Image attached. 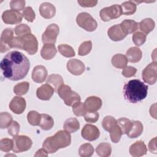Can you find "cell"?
Wrapping results in <instances>:
<instances>
[{
  "instance_id": "obj_6",
  "label": "cell",
  "mask_w": 157,
  "mask_h": 157,
  "mask_svg": "<svg viewBox=\"0 0 157 157\" xmlns=\"http://www.w3.org/2000/svg\"><path fill=\"white\" fill-rule=\"evenodd\" d=\"M13 151L15 153H21L29 150L32 146L31 139L26 136H16L13 137Z\"/></svg>"
},
{
  "instance_id": "obj_17",
  "label": "cell",
  "mask_w": 157,
  "mask_h": 157,
  "mask_svg": "<svg viewBox=\"0 0 157 157\" xmlns=\"http://www.w3.org/2000/svg\"><path fill=\"white\" fill-rule=\"evenodd\" d=\"M129 151L131 156L138 157L145 155L147 152V148L143 141L138 140L130 146Z\"/></svg>"
},
{
  "instance_id": "obj_38",
  "label": "cell",
  "mask_w": 157,
  "mask_h": 157,
  "mask_svg": "<svg viewBox=\"0 0 157 157\" xmlns=\"http://www.w3.org/2000/svg\"><path fill=\"white\" fill-rule=\"evenodd\" d=\"M41 115L37 111L31 110L27 115V120L29 123L33 126H39Z\"/></svg>"
},
{
  "instance_id": "obj_53",
  "label": "cell",
  "mask_w": 157,
  "mask_h": 157,
  "mask_svg": "<svg viewBox=\"0 0 157 157\" xmlns=\"http://www.w3.org/2000/svg\"><path fill=\"white\" fill-rule=\"evenodd\" d=\"M156 137H154L150 140V141L148 143V149L150 152L153 153H156Z\"/></svg>"
},
{
  "instance_id": "obj_12",
  "label": "cell",
  "mask_w": 157,
  "mask_h": 157,
  "mask_svg": "<svg viewBox=\"0 0 157 157\" xmlns=\"http://www.w3.org/2000/svg\"><path fill=\"white\" fill-rule=\"evenodd\" d=\"M13 37V29L12 28H6L3 30L0 40L1 53L6 52L10 49L9 44Z\"/></svg>"
},
{
  "instance_id": "obj_18",
  "label": "cell",
  "mask_w": 157,
  "mask_h": 157,
  "mask_svg": "<svg viewBox=\"0 0 157 157\" xmlns=\"http://www.w3.org/2000/svg\"><path fill=\"white\" fill-rule=\"evenodd\" d=\"M47 74V70L45 66L42 65L36 66L32 72V79L34 82L42 83L45 80Z\"/></svg>"
},
{
  "instance_id": "obj_40",
  "label": "cell",
  "mask_w": 157,
  "mask_h": 157,
  "mask_svg": "<svg viewBox=\"0 0 157 157\" xmlns=\"http://www.w3.org/2000/svg\"><path fill=\"white\" fill-rule=\"evenodd\" d=\"M14 31L15 34L18 37H23L31 33L30 27L26 24H20L17 25L15 28Z\"/></svg>"
},
{
  "instance_id": "obj_37",
  "label": "cell",
  "mask_w": 157,
  "mask_h": 157,
  "mask_svg": "<svg viewBox=\"0 0 157 157\" xmlns=\"http://www.w3.org/2000/svg\"><path fill=\"white\" fill-rule=\"evenodd\" d=\"M59 52L64 56L67 58L73 57L75 55V52L72 47L67 44H60L58 47Z\"/></svg>"
},
{
  "instance_id": "obj_27",
  "label": "cell",
  "mask_w": 157,
  "mask_h": 157,
  "mask_svg": "<svg viewBox=\"0 0 157 157\" xmlns=\"http://www.w3.org/2000/svg\"><path fill=\"white\" fill-rule=\"evenodd\" d=\"M139 26L140 30L146 35L153 30L155 26V23L153 19L147 18L142 20L140 23H139Z\"/></svg>"
},
{
  "instance_id": "obj_50",
  "label": "cell",
  "mask_w": 157,
  "mask_h": 157,
  "mask_svg": "<svg viewBox=\"0 0 157 157\" xmlns=\"http://www.w3.org/2000/svg\"><path fill=\"white\" fill-rule=\"evenodd\" d=\"M10 48H15L23 50V42L21 37H14L9 44Z\"/></svg>"
},
{
  "instance_id": "obj_19",
  "label": "cell",
  "mask_w": 157,
  "mask_h": 157,
  "mask_svg": "<svg viewBox=\"0 0 157 157\" xmlns=\"http://www.w3.org/2000/svg\"><path fill=\"white\" fill-rule=\"evenodd\" d=\"M107 34L109 38L113 41L121 40L127 36L122 31L120 24L113 25L109 28L107 31Z\"/></svg>"
},
{
  "instance_id": "obj_44",
  "label": "cell",
  "mask_w": 157,
  "mask_h": 157,
  "mask_svg": "<svg viewBox=\"0 0 157 157\" xmlns=\"http://www.w3.org/2000/svg\"><path fill=\"white\" fill-rule=\"evenodd\" d=\"M13 142L12 139L4 138L0 140V149L4 152H9L13 149Z\"/></svg>"
},
{
  "instance_id": "obj_1",
  "label": "cell",
  "mask_w": 157,
  "mask_h": 157,
  "mask_svg": "<svg viewBox=\"0 0 157 157\" xmlns=\"http://www.w3.org/2000/svg\"><path fill=\"white\" fill-rule=\"evenodd\" d=\"M0 67L4 77L17 81L26 77L30 67V63L23 53L15 50L10 52L3 58Z\"/></svg>"
},
{
  "instance_id": "obj_33",
  "label": "cell",
  "mask_w": 157,
  "mask_h": 157,
  "mask_svg": "<svg viewBox=\"0 0 157 157\" xmlns=\"http://www.w3.org/2000/svg\"><path fill=\"white\" fill-rule=\"evenodd\" d=\"M117 123L121 130L122 134H126L132 126V121L126 118H120L117 120Z\"/></svg>"
},
{
  "instance_id": "obj_2",
  "label": "cell",
  "mask_w": 157,
  "mask_h": 157,
  "mask_svg": "<svg viewBox=\"0 0 157 157\" xmlns=\"http://www.w3.org/2000/svg\"><path fill=\"white\" fill-rule=\"evenodd\" d=\"M148 86L138 79L129 80L124 85L123 93L126 100L137 103L144 100L147 96Z\"/></svg>"
},
{
  "instance_id": "obj_52",
  "label": "cell",
  "mask_w": 157,
  "mask_h": 157,
  "mask_svg": "<svg viewBox=\"0 0 157 157\" xmlns=\"http://www.w3.org/2000/svg\"><path fill=\"white\" fill-rule=\"evenodd\" d=\"M77 2L80 6L83 7H92L98 3L96 0H78Z\"/></svg>"
},
{
  "instance_id": "obj_9",
  "label": "cell",
  "mask_w": 157,
  "mask_h": 157,
  "mask_svg": "<svg viewBox=\"0 0 157 157\" xmlns=\"http://www.w3.org/2000/svg\"><path fill=\"white\" fill-rule=\"evenodd\" d=\"M23 42V50L29 55H34L37 52L38 42L36 37L31 34L21 37Z\"/></svg>"
},
{
  "instance_id": "obj_24",
  "label": "cell",
  "mask_w": 157,
  "mask_h": 157,
  "mask_svg": "<svg viewBox=\"0 0 157 157\" xmlns=\"http://www.w3.org/2000/svg\"><path fill=\"white\" fill-rule=\"evenodd\" d=\"M142 56V53L140 48L136 47H132L129 48L126 53V57L128 61L131 63L139 62Z\"/></svg>"
},
{
  "instance_id": "obj_4",
  "label": "cell",
  "mask_w": 157,
  "mask_h": 157,
  "mask_svg": "<svg viewBox=\"0 0 157 157\" xmlns=\"http://www.w3.org/2000/svg\"><path fill=\"white\" fill-rule=\"evenodd\" d=\"M57 92L59 97L64 101L65 104L68 106H72L81 100L78 94L72 91L71 87L67 85L63 84L61 85L58 88Z\"/></svg>"
},
{
  "instance_id": "obj_45",
  "label": "cell",
  "mask_w": 157,
  "mask_h": 157,
  "mask_svg": "<svg viewBox=\"0 0 157 157\" xmlns=\"http://www.w3.org/2000/svg\"><path fill=\"white\" fill-rule=\"evenodd\" d=\"M132 39L134 44L139 47L143 45L146 41V35L140 31H137L133 34Z\"/></svg>"
},
{
  "instance_id": "obj_34",
  "label": "cell",
  "mask_w": 157,
  "mask_h": 157,
  "mask_svg": "<svg viewBox=\"0 0 157 157\" xmlns=\"http://www.w3.org/2000/svg\"><path fill=\"white\" fill-rule=\"evenodd\" d=\"M94 153V148L91 144L89 143H85L82 144L79 149L78 153L82 157H90L92 156Z\"/></svg>"
},
{
  "instance_id": "obj_20",
  "label": "cell",
  "mask_w": 157,
  "mask_h": 157,
  "mask_svg": "<svg viewBox=\"0 0 157 157\" xmlns=\"http://www.w3.org/2000/svg\"><path fill=\"white\" fill-rule=\"evenodd\" d=\"M84 104L87 111L96 112L102 106V100L97 96H90L86 98Z\"/></svg>"
},
{
  "instance_id": "obj_21",
  "label": "cell",
  "mask_w": 157,
  "mask_h": 157,
  "mask_svg": "<svg viewBox=\"0 0 157 157\" xmlns=\"http://www.w3.org/2000/svg\"><path fill=\"white\" fill-rule=\"evenodd\" d=\"M40 15L46 19L53 18L56 13L55 7L50 2H43L39 7Z\"/></svg>"
},
{
  "instance_id": "obj_10",
  "label": "cell",
  "mask_w": 157,
  "mask_h": 157,
  "mask_svg": "<svg viewBox=\"0 0 157 157\" xmlns=\"http://www.w3.org/2000/svg\"><path fill=\"white\" fill-rule=\"evenodd\" d=\"M59 32V26L55 23L49 25L42 35L44 44H55Z\"/></svg>"
},
{
  "instance_id": "obj_11",
  "label": "cell",
  "mask_w": 157,
  "mask_h": 157,
  "mask_svg": "<svg viewBox=\"0 0 157 157\" xmlns=\"http://www.w3.org/2000/svg\"><path fill=\"white\" fill-rule=\"evenodd\" d=\"M23 15L18 11L7 10L2 13V19L6 24L15 25L22 21Z\"/></svg>"
},
{
  "instance_id": "obj_47",
  "label": "cell",
  "mask_w": 157,
  "mask_h": 157,
  "mask_svg": "<svg viewBox=\"0 0 157 157\" xmlns=\"http://www.w3.org/2000/svg\"><path fill=\"white\" fill-rule=\"evenodd\" d=\"M25 1L24 0H12L10 2V6L12 10L16 11L23 10L25 6Z\"/></svg>"
},
{
  "instance_id": "obj_42",
  "label": "cell",
  "mask_w": 157,
  "mask_h": 157,
  "mask_svg": "<svg viewBox=\"0 0 157 157\" xmlns=\"http://www.w3.org/2000/svg\"><path fill=\"white\" fill-rule=\"evenodd\" d=\"M72 111L77 117L84 116L85 113L87 112L84 103L81 102L80 101L76 102L72 105Z\"/></svg>"
},
{
  "instance_id": "obj_3",
  "label": "cell",
  "mask_w": 157,
  "mask_h": 157,
  "mask_svg": "<svg viewBox=\"0 0 157 157\" xmlns=\"http://www.w3.org/2000/svg\"><path fill=\"white\" fill-rule=\"evenodd\" d=\"M71 142L70 133L66 131L60 130L50 137H48L43 142L42 147L48 153H53L59 149L69 146Z\"/></svg>"
},
{
  "instance_id": "obj_31",
  "label": "cell",
  "mask_w": 157,
  "mask_h": 157,
  "mask_svg": "<svg viewBox=\"0 0 157 157\" xmlns=\"http://www.w3.org/2000/svg\"><path fill=\"white\" fill-rule=\"evenodd\" d=\"M47 83L52 85L55 90H56L61 85L64 84V81L63 77L60 75L53 74L48 77L47 79Z\"/></svg>"
},
{
  "instance_id": "obj_23",
  "label": "cell",
  "mask_w": 157,
  "mask_h": 157,
  "mask_svg": "<svg viewBox=\"0 0 157 157\" xmlns=\"http://www.w3.org/2000/svg\"><path fill=\"white\" fill-rule=\"evenodd\" d=\"M120 25L122 31L126 35L134 33L139 28V23L133 20H124Z\"/></svg>"
},
{
  "instance_id": "obj_7",
  "label": "cell",
  "mask_w": 157,
  "mask_h": 157,
  "mask_svg": "<svg viewBox=\"0 0 157 157\" xmlns=\"http://www.w3.org/2000/svg\"><path fill=\"white\" fill-rule=\"evenodd\" d=\"M123 14L120 5L114 4L110 7L102 9L99 15L101 20L104 21H108L112 19L119 18Z\"/></svg>"
},
{
  "instance_id": "obj_22",
  "label": "cell",
  "mask_w": 157,
  "mask_h": 157,
  "mask_svg": "<svg viewBox=\"0 0 157 157\" xmlns=\"http://www.w3.org/2000/svg\"><path fill=\"white\" fill-rule=\"evenodd\" d=\"M56 52L57 50L54 44H45L41 49L40 55L44 59L49 60L55 56Z\"/></svg>"
},
{
  "instance_id": "obj_39",
  "label": "cell",
  "mask_w": 157,
  "mask_h": 157,
  "mask_svg": "<svg viewBox=\"0 0 157 157\" xmlns=\"http://www.w3.org/2000/svg\"><path fill=\"white\" fill-rule=\"evenodd\" d=\"M117 124V120L112 116H106L102 121V126L103 128L106 131L110 132V131Z\"/></svg>"
},
{
  "instance_id": "obj_43",
  "label": "cell",
  "mask_w": 157,
  "mask_h": 157,
  "mask_svg": "<svg viewBox=\"0 0 157 157\" xmlns=\"http://www.w3.org/2000/svg\"><path fill=\"white\" fill-rule=\"evenodd\" d=\"M92 48V42L90 40L82 42L78 47V53L80 56H85L88 54Z\"/></svg>"
},
{
  "instance_id": "obj_29",
  "label": "cell",
  "mask_w": 157,
  "mask_h": 157,
  "mask_svg": "<svg viewBox=\"0 0 157 157\" xmlns=\"http://www.w3.org/2000/svg\"><path fill=\"white\" fill-rule=\"evenodd\" d=\"M41 118L39 126L44 131H48L51 129L54 124V120L53 118L46 113L40 114Z\"/></svg>"
},
{
  "instance_id": "obj_48",
  "label": "cell",
  "mask_w": 157,
  "mask_h": 157,
  "mask_svg": "<svg viewBox=\"0 0 157 157\" xmlns=\"http://www.w3.org/2000/svg\"><path fill=\"white\" fill-rule=\"evenodd\" d=\"M99 117V114L97 112H89L87 111L85 115L84 118L86 122L88 123H96Z\"/></svg>"
},
{
  "instance_id": "obj_8",
  "label": "cell",
  "mask_w": 157,
  "mask_h": 157,
  "mask_svg": "<svg viewBox=\"0 0 157 157\" xmlns=\"http://www.w3.org/2000/svg\"><path fill=\"white\" fill-rule=\"evenodd\" d=\"M144 81L149 85H153L157 79V64L156 61L150 63L143 70L142 74Z\"/></svg>"
},
{
  "instance_id": "obj_5",
  "label": "cell",
  "mask_w": 157,
  "mask_h": 157,
  "mask_svg": "<svg viewBox=\"0 0 157 157\" xmlns=\"http://www.w3.org/2000/svg\"><path fill=\"white\" fill-rule=\"evenodd\" d=\"M76 21L80 27L88 32L95 31L98 26L96 21L87 12H81L78 13L76 18Z\"/></svg>"
},
{
  "instance_id": "obj_14",
  "label": "cell",
  "mask_w": 157,
  "mask_h": 157,
  "mask_svg": "<svg viewBox=\"0 0 157 157\" xmlns=\"http://www.w3.org/2000/svg\"><path fill=\"white\" fill-rule=\"evenodd\" d=\"M67 69L72 74L80 75L85 71V66L82 61L77 59H71L67 63Z\"/></svg>"
},
{
  "instance_id": "obj_51",
  "label": "cell",
  "mask_w": 157,
  "mask_h": 157,
  "mask_svg": "<svg viewBox=\"0 0 157 157\" xmlns=\"http://www.w3.org/2000/svg\"><path fill=\"white\" fill-rule=\"evenodd\" d=\"M137 72V69L132 66H126L123 68L122 71V75L125 77H131L135 75Z\"/></svg>"
},
{
  "instance_id": "obj_26",
  "label": "cell",
  "mask_w": 157,
  "mask_h": 157,
  "mask_svg": "<svg viewBox=\"0 0 157 157\" xmlns=\"http://www.w3.org/2000/svg\"><path fill=\"white\" fill-rule=\"evenodd\" d=\"M63 128L69 133H74L79 129L80 123L76 118L71 117L65 121Z\"/></svg>"
},
{
  "instance_id": "obj_15",
  "label": "cell",
  "mask_w": 157,
  "mask_h": 157,
  "mask_svg": "<svg viewBox=\"0 0 157 157\" xmlns=\"http://www.w3.org/2000/svg\"><path fill=\"white\" fill-rule=\"evenodd\" d=\"M26 101L20 96H15L9 103L10 109L16 114L22 113L26 109Z\"/></svg>"
},
{
  "instance_id": "obj_41",
  "label": "cell",
  "mask_w": 157,
  "mask_h": 157,
  "mask_svg": "<svg viewBox=\"0 0 157 157\" xmlns=\"http://www.w3.org/2000/svg\"><path fill=\"white\" fill-rule=\"evenodd\" d=\"M109 132L112 142L113 143H118L121 137L122 132L117 123V124Z\"/></svg>"
},
{
  "instance_id": "obj_35",
  "label": "cell",
  "mask_w": 157,
  "mask_h": 157,
  "mask_svg": "<svg viewBox=\"0 0 157 157\" xmlns=\"http://www.w3.org/2000/svg\"><path fill=\"white\" fill-rule=\"evenodd\" d=\"M12 116L8 112H1L0 114V128L4 129L8 128L12 123Z\"/></svg>"
},
{
  "instance_id": "obj_30",
  "label": "cell",
  "mask_w": 157,
  "mask_h": 157,
  "mask_svg": "<svg viewBox=\"0 0 157 157\" xmlns=\"http://www.w3.org/2000/svg\"><path fill=\"white\" fill-rule=\"evenodd\" d=\"M97 155L101 157H108L112 152V147L110 144L103 142L99 144L96 148Z\"/></svg>"
},
{
  "instance_id": "obj_28",
  "label": "cell",
  "mask_w": 157,
  "mask_h": 157,
  "mask_svg": "<svg viewBox=\"0 0 157 157\" xmlns=\"http://www.w3.org/2000/svg\"><path fill=\"white\" fill-rule=\"evenodd\" d=\"M112 64L118 69H123L125 67L128 63V59L126 56L123 54H116L111 59Z\"/></svg>"
},
{
  "instance_id": "obj_25",
  "label": "cell",
  "mask_w": 157,
  "mask_h": 157,
  "mask_svg": "<svg viewBox=\"0 0 157 157\" xmlns=\"http://www.w3.org/2000/svg\"><path fill=\"white\" fill-rule=\"evenodd\" d=\"M144 127L140 121H132V126L129 131L126 134L129 138H136L141 135L143 132Z\"/></svg>"
},
{
  "instance_id": "obj_36",
  "label": "cell",
  "mask_w": 157,
  "mask_h": 157,
  "mask_svg": "<svg viewBox=\"0 0 157 157\" xmlns=\"http://www.w3.org/2000/svg\"><path fill=\"white\" fill-rule=\"evenodd\" d=\"M29 87V83L28 82H22L17 83L13 87V92L18 96H22L27 93Z\"/></svg>"
},
{
  "instance_id": "obj_49",
  "label": "cell",
  "mask_w": 157,
  "mask_h": 157,
  "mask_svg": "<svg viewBox=\"0 0 157 157\" xmlns=\"http://www.w3.org/2000/svg\"><path fill=\"white\" fill-rule=\"evenodd\" d=\"M20 131V124L16 121H13L12 124L7 128V132L11 136H16Z\"/></svg>"
},
{
  "instance_id": "obj_54",
  "label": "cell",
  "mask_w": 157,
  "mask_h": 157,
  "mask_svg": "<svg viewBox=\"0 0 157 157\" xmlns=\"http://www.w3.org/2000/svg\"><path fill=\"white\" fill-rule=\"evenodd\" d=\"M34 156H48V152L44 148H40L36 151Z\"/></svg>"
},
{
  "instance_id": "obj_13",
  "label": "cell",
  "mask_w": 157,
  "mask_h": 157,
  "mask_svg": "<svg viewBox=\"0 0 157 157\" xmlns=\"http://www.w3.org/2000/svg\"><path fill=\"white\" fill-rule=\"evenodd\" d=\"M82 136L88 141H93L98 139L100 135L99 129L94 125L87 124L82 129Z\"/></svg>"
},
{
  "instance_id": "obj_46",
  "label": "cell",
  "mask_w": 157,
  "mask_h": 157,
  "mask_svg": "<svg viewBox=\"0 0 157 157\" xmlns=\"http://www.w3.org/2000/svg\"><path fill=\"white\" fill-rule=\"evenodd\" d=\"M22 15L28 22H33L36 18L34 11L33 10V8L29 6H28L23 9Z\"/></svg>"
},
{
  "instance_id": "obj_32",
  "label": "cell",
  "mask_w": 157,
  "mask_h": 157,
  "mask_svg": "<svg viewBox=\"0 0 157 157\" xmlns=\"http://www.w3.org/2000/svg\"><path fill=\"white\" fill-rule=\"evenodd\" d=\"M122 10V13L126 15H129L134 13L136 11L137 6L135 2L131 1H125L120 6Z\"/></svg>"
},
{
  "instance_id": "obj_16",
  "label": "cell",
  "mask_w": 157,
  "mask_h": 157,
  "mask_svg": "<svg viewBox=\"0 0 157 157\" xmlns=\"http://www.w3.org/2000/svg\"><path fill=\"white\" fill-rule=\"evenodd\" d=\"M55 92V89L48 83H45L40 86L37 89V97L44 101L49 100L53 96Z\"/></svg>"
}]
</instances>
